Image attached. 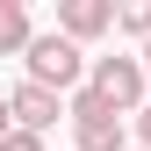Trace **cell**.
I'll list each match as a JSON object with an SVG mask.
<instances>
[{"instance_id":"2","label":"cell","mask_w":151,"mask_h":151,"mask_svg":"<svg viewBox=\"0 0 151 151\" xmlns=\"http://www.w3.org/2000/svg\"><path fill=\"white\" fill-rule=\"evenodd\" d=\"M86 93H93L101 108H115V115H129V108L144 101V65H137V58H93Z\"/></svg>"},{"instance_id":"10","label":"cell","mask_w":151,"mask_h":151,"mask_svg":"<svg viewBox=\"0 0 151 151\" xmlns=\"http://www.w3.org/2000/svg\"><path fill=\"white\" fill-rule=\"evenodd\" d=\"M137 65H144V93H151V36H144V58H137Z\"/></svg>"},{"instance_id":"5","label":"cell","mask_w":151,"mask_h":151,"mask_svg":"<svg viewBox=\"0 0 151 151\" xmlns=\"http://www.w3.org/2000/svg\"><path fill=\"white\" fill-rule=\"evenodd\" d=\"M108 22H115V7H108V0H65V7H58V36H65V43L101 36Z\"/></svg>"},{"instance_id":"6","label":"cell","mask_w":151,"mask_h":151,"mask_svg":"<svg viewBox=\"0 0 151 151\" xmlns=\"http://www.w3.org/2000/svg\"><path fill=\"white\" fill-rule=\"evenodd\" d=\"M0 50H29V14H22V0H0Z\"/></svg>"},{"instance_id":"3","label":"cell","mask_w":151,"mask_h":151,"mask_svg":"<svg viewBox=\"0 0 151 151\" xmlns=\"http://www.w3.org/2000/svg\"><path fill=\"white\" fill-rule=\"evenodd\" d=\"M72 129H79V151H129V144H122V115L101 108L86 86L72 93Z\"/></svg>"},{"instance_id":"11","label":"cell","mask_w":151,"mask_h":151,"mask_svg":"<svg viewBox=\"0 0 151 151\" xmlns=\"http://www.w3.org/2000/svg\"><path fill=\"white\" fill-rule=\"evenodd\" d=\"M7 129H14V115H7V93H0V137H7Z\"/></svg>"},{"instance_id":"1","label":"cell","mask_w":151,"mask_h":151,"mask_svg":"<svg viewBox=\"0 0 151 151\" xmlns=\"http://www.w3.org/2000/svg\"><path fill=\"white\" fill-rule=\"evenodd\" d=\"M29 86H43V93H79L86 79V58H79V43H65V36H29Z\"/></svg>"},{"instance_id":"4","label":"cell","mask_w":151,"mask_h":151,"mask_svg":"<svg viewBox=\"0 0 151 151\" xmlns=\"http://www.w3.org/2000/svg\"><path fill=\"white\" fill-rule=\"evenodd\" d=\"M7 115H14V129H29V137H43L50 122H58V93H43V86H14L7 93Z\"/></svg>"},{"instance_id":"8","label":"cell","mask_w":151,"mask_h":151,"mask_svg":"<svg viewBox=\"0 0 151 151\" xmlns=\"http://www.w3.org/2000/svg\"><path fill=\"white\" fill-rule=\"evenodd\" d=\"M0 151H43V137H29V129H7V137H0Z\"/></svg>"},{"instance_id":"9","label":"cell","mask_w":151,"mask_h":151,"mask_svg":"<svg viewBox=\"0 0 151 151\" xmlns=\"http://www.w3.org/2000/svg\"><path fill=\"white\" fill-rule=\"evenodd\" d=\"M137 137H144V151H151V108H144V115H137Z\"/></svg>"},{"instance_id":"7","label":"cell","mask_w":151,"mask_h":151,"mask_svg":"<svg viewBox=\"0 0 151 151\" xmlns=\"http://www.w3.org/2000/svg\"><path fill=\"white\" fill-rule=\"evenodd\" d=\"M122 29H137V36H151V0H129V7H122Z\"/></svg>"}]
</instances>
